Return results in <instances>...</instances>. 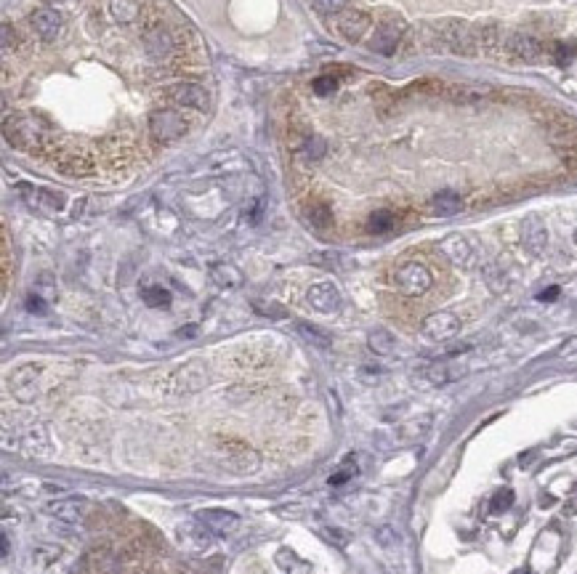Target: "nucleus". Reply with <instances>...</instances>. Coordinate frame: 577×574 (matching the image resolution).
Here are the masks:
<instances>
[{
    "label": "nucleus",
    "instance_id": "f257e3e1",
    "mask_svg": "<svg viewBox=\"0 0 577 574\" xmlns=\"http://www.w3.org/2000/svg\"><path fill=\"white\" fill-rule=\"evenodd\" d=\"M3 136H6V142H9L11 147L32 152L46 142L48 128H46V122H41L38 117L27 115V112H14V115H9L6 122H3Z\"/></svg>",
    "mask_w": 577,
    "mask_h": 574
},
{
    "label": "nucleus",
    "instance_id": "f03ea898",
    "mask_svg": "<svg viewBox=\"0 0 577 574\" xmlns=\"http://www.w3.org/2000/svg\"><path fill=\"white\" fill-rule=\"evenodd\" d=\"M436 38L452 53H460V56H474L476 53V32L466 21L447 19L442 24H436Z\"/></svg>",
    "mask_w": 577,
    "mask_h": 574
},
{
    "label": "nucleus",
    "instance_id": "7ed1b4c3",
    "mask_svg": "<svg viewBox=\"0 0 577 574\" xmlns=\"http://www.w3.org/2000/svg\"><path fill=\"white\" fill-rule=\"evenodd\" d=\"M394 285H396V290L402 292V295H407V298H420V295H425V292L431 290L434 277H431V272L425 269L423 263L407 261L394 272Z\"/></svg>",
    "mask_w": 577,
    "mask_h": 574
},
{
    "label": "nucleus",
    "instance_id": "20e7f679",
    "mask_svg": "<svg viewBox=\"0 0 577 574\" xmlns=\"http://www.w3.org/2000/svg\"><path fill=\"white\" fill-rule=\"evenodd\" d=\"M149 131L162 144L176 142L186 133V120L176 110H154L149 115Z\"/></svg>",
    "mask_w": 577,
    "mask_h": 574
},
{
    "label": "nucleus",
    "instance_id": "39448f33",
    "mask_svg": "<svg viewBox=\"0 0 577 574\" xmlns=\"http://www.w3.org/2000/svg\"><path fill=\"white\" fill-rule=\"evenodd\" d=\"M420 333L423 338L434 343H442V341H452L457 333H460V317L452 312H434L428 314L420 324Z\"/></svg>",
    "mask_w": 577,
    "mask_h": 574
},
{
    "label": "nucleus",
    "instance_id": "423d86ee",
    "mask_svg": "<svg viewBox=\"0 0 577 574\" xmlns=\"http://www.w3.org/2000/svg\"><path fill=\"white\" fill-rule=\"evenodd\" d=\"M38 381H41V367L38 364H21L11 373L9 388L19 402L30 404L38 399Z\"/></svg>",
    "mask_w": 577,
    "mask_h": 574
},
{
    "label": "nucleus",
    "instance_id": "0eeeda50",
    "mask_svg": "<svg viewBox=\"0 0 577 574\" xmlns=\"http://www.w3.org/2000/svg\"><path fill=\"white\" fill-rule=\"evenodd\" d=\"M439 253H442L452 266H457V269H471L476 258L474 245H471L463 234H450V237H445V240L439 242Z\"/></svg>",
    "mask_w": 577,
    "mask_h": 574
},
{
    "label": "nucleus",
    "instance_id": "6e6552de",
    "mask_svg": "<svg viewBox=\"0 0 577 574\" xmlns=\"http://www.w3.org/2000/svg\"><path fill=\"white\" fill-rule=\"evenodd\" d=\"M162 96L176 104V107H186V110H208V93L194 85V83H176V85H168Z\"/></svg>",
    "mask_w": 577,
    "mask_h": 574
},
{
    "label": "nucleus",
    "instance_id": "1a4fd4ad",
    "mask_svg": "<svg viewBox=\"0 0 577 574\" xmlns=\"http://www.w3.org/2000/svg\"><path fill=\"white\" fill-rule=\"evenodd\" d=\"M402 32H405V21L402 19H383L373 32V41H370V48L375 53H383V56H391L402 41Z\"/></svg>",
    "mask_w": 577,
    "mask_h": 574
},
{
    "label": "nucleus",
    "instance_id": "9d476101",
    "mask_svg": "<svg viewBox=\"0 0 577 574\" xmlns=\"http://www.w3.org/2000/svg\"><path fill=\"white\" fill-rule=\"evenodd\" d=\"M91 511V503L85 497H59L46 505V514L59 519L64 524H78L85 519V514Z\"/></svg>",
    "mask_w": 577,
    "mask_h": 574
},
{
    "label": "nucleus",
    "instance_id": "9b49d317",
    "mask_svg": "<svg viewBox=\"0 0 577 574\" xmlns=\"http://www.w3.org/2000/svg\"><path fill=\"white\" fill-rule=\"evenodd\" d=\"M306 301L319 314H335L341 309V290L333 282H317L309 287Z\"/></svg>",
    "mask_w": 577,
    "mask_h": 574
},
{
    "label": "nucleus",
    "instance_id": "f8f14e48",
    "mask_svg": "<svg viewBox=\"0 0 577 574\" xmlns=\"http://www.w3.org/2000/svg\"><path fill=\"white\" fill-rule=\"evenodd\" d=\"M522 242H524L526 253L535 255V258H540V255L546 253L548 229H546V223L540 221L537 216H526L524 218V223H522Z\"/></svg>",
    "mask_w": 577,
    "mask_h": 574
},
{
    "label": "nucleus",
    "instance_id": "ddd939ff",
    "mask_svg": "<svg viewBox=\"0 0 577 574\" xmlns=\"http://www.w3.org/2000/svg\"><path fill=\"white\" fill-rule=\"evenodd\" d=\"M173 48H176V43H173V35L162 24H154V27H149L147 30V35H144V51H147V56L154 61H162L168 59L173 53Z\"/></svg>",
    "mask_w": 577,
    "mask_h": 574
},
{
    "label": "nucleus",
    "instance_id": "4468645a",
    "mask_svg": "<svg viewBox=\"0 0 577 574\" xmlns=\"http://www.w3.org/2000/svg\"><path fill=\"white\" fill-rule=\"evenodd\" d=\"M370 16H367L365 11H356V9H346L341 11V16H338V30H341V35H344L346 41H362L367 35V30H370Z\"/></svg>",
    "mask_w": 577,
    "mask_h": 574
},
{
    "label": "nucleus",
    "instance_id": "2eb2a0df",
    "mask_svg": "<svg viewBox=\"0 0 577 574\" xmlns=\"http://www.w3.org/2000/svg\"><path fill=\"white\" fill-rule=\"evenodd\" d=\"M32 30L38 32V38L43 41H56L59 38L61 27H64V19L56 9H35L30 16Z\"/></svg>",
    "mask_w": 577,
    "mask_h": 574
},
{
    "label": "nucleus",
    "instance_id": "dca6fc26",
    "mask_svg": "<svg viewBox=\"0 0 577 574\" xmlns=\"http://www.w3.org/2000/svg\"><path fill=\"white\" fill-rule=\"evenodd\" d=\"M19 194L24 197V202L30 208H43V211H61L67 200L61 191H51V189H35L30 184H19Z\"/></svg>",
    "mask_w": 577,
    "mask_h": 574
},
{
    "label": "nucleus",
    "instance_id": "f3484780",
    "mask_svg": "<svg viewBox=\"0 0 577 574\" xmlns=\"http://www.w3.org/2000/svg\"><path fill=\"white\" fill-rule=\"evenodd\" d=\"M506 48L511 56H517V59L526 61V64L540 61V56H543V46H540V41L532 38V35H526V32H514V35L506 41Z\"/></svg>",
    "mask_w": 577,
    "mask_h": 574
},
{
    "label": "nucleus",
    "instance_id": "a211bd4d",
    "mask_svg": "<svg viewBox=\"0 0 577 574\" xmlns=\"http://www.w3.org/2000/svg\"><path fill=\"white\" fill-rule=\"evenodd\" d=\"M197 521H203L213 534H232L240 526V516L232 511H223V508H208L197 514Z\"/></svg>",
    "mask_w": 577,
    "mask_h": 574
},
{
    "label": "nucleus",
    "instance_id": "6ab92c4d",
    "mask_svg": "<svg viewBox=\"0 0 577 574\" xmlns=\"http://www.w3.org/2000/svg\"><path fill=\"white\" fill-rule=\"evenodd\" d=\"M226 465L237 474H255L258 455L245 444H226Z\"/></svg>",
    "mask_w": 577,
    "mask_h": 574
},
{
    "label": "nucleus",
    "instance_id": "aec40b11",
    "mask_svg": "<svg viewBox=\"0 0 577 574\" xmlns=\"http://www.w3.org/2000/svg\"><path fill=\"white\" fill-rule=\"evenodd\" d=\"M205 383H208V373L200 362H189L184 364L181 370L176 373V391L179 393H192V391H200Z\"/></svg>",
    "mask_w": 577,
    "mask_h": 574
},
{
    "label": "nucleus",
    "instance_id": "412c9836",
    "mask_svg": "<svg viewBox=\"0 0 577 574\" xmlns=\"http://www.w3.org/2000/svg\"><path fill=\"white\" fill-rule=\"evenodd\" d=\"M431 425H434V418H431V415H418V418H413V420H405V423L396 428V442L399 444H418L425 433L431 431Z\"/></svg>",
    "mask_w": 577,
    "mask_h": 574
},
{
    "label": "nucleus",
    "instance_id": "4be33fe9",
    "mask_svg": "<svg viewBox=\"0 0 577 574\" xmlns=\"http://www.w3.org/2000/svg\"><path fill=\"white\" fill-rule=\"evenodd\" d=\"M428 211L434 213V216H439V218H452V216H457V213L463 211V200H460L457 191L445 189V191H439V194L431 197Z\"/></svg>",
    "mask_w": 577,
    "mask_h": 574
},
{
    "label": "nucleus",
    "instance_id": "5701e85b",
    "mask_svg": "<svg viewBox=\"0 0 577 574\" xmlns=\"http://www.w3.org/2000/svg\"><path fill=\"white\" fill-rule=\"evenodd\" d=\"M211 529L203 524V521H189V524L179 526V537H181L184 545H189L194 551H203L211 545Z\"/></svg>",
    "mask_w": 577,
    "mask_h": 574
},
{
    "label": "nucleus",
    "instance_id": "b1692460",
    "mask_svg": "<svg viewBox=\"0 0 577 574\" xmlns=\"http://www.w3.org/2000/svg\"><path fill=\"white\" fill-rule=\"evenodd\" d=\"M211 280L218 285V287L232 290V287H240V285H243V272H240L237 266H232V263H213Z\"/></svg>",
    "mask_w": 577,
    "mask_h": 574
},
{
    "label": "nucleus",
    "instance_id": "393cba45",
    "mask_svg": "<svg viewBox=\"0 0 577 574\" xmlns=\"http://www.w3.org/2000/svg\"><path fill=\"white\" fill-rule=\"evenodd\" d=\"M463 373H466V367H457V364H450V362H436L425 370V378H428V383H434V386H447V383L457 381Z\"/></svg>",
    "mask_w": 577,
    "mask_h": 574
},
{
    "label": "nucleus",
    "instance_id": "a878e982",
    "mask_svg": "<svg viewBox=\"0 0 577 574\" xmlns=\"http://www.w3.org/2000/svg\"><path fill=\"white\" fill-rule=\"evenodd\" d=\"M274 561H277V566H280L285 574H312V564L304 561L301 556H295L290 548H280L277 556H274Z\"/></svg>",
    "mask_w": 577,
    "mask_h": 574
},
{
    "label": "nucleus",
    "instance_id": "bb28decb",
    "mask_svg": "<svg viewBox=\"0 0 577 574\" xmlns=\"http://www.w3.org/2000/svg\"><path fill=\"white\" fill-rule=\"evenodd\" d=\"M24 450L30 457H48V450H51V442H48V433L46 428H32L27 436H24Z\"/></svg>",
    "mask_w": 577,
    "mask_h": 574
},
{
    "label": "nucleus",
    "instance_id": "cd10ccee",
    "mask_svg": "<svg viewBox=\"0 0 577 574\" xmlns=\"http://www.w3.org/2000/svg\"><path fill=\"white\" fill-rule=\"evenodd\" d=\"M447 93L455 101H482L487 96H492V88L482 85V83H466V85H452Z\"/></svg>",
    "mask_w": 577,
    "mask_h": 574
},
{
    "label": "nucleus",
    "instance_id": "c85d7f7f",
    "mask_svg": "<svg viewBox=\"0 0 577 574\" xmlns=\"http://www.w3.org/2000/svg\"><path fill=\"white\" fill-rule=\"evenodd\" d=\"M110 14L115 16V21L131 24V21L139 19L142 6H139V0H110Z\"/></svg>",
    "mask_w": 577,
    "mask_h": 574
},
{
    "label": "nucleus",
    "instance_id": "c756f323",
    "mask_svg": "<svg viewBox=\"0 0 577 574\" xmlns=\"http://www.w3.org/2000/svg\"><path fill=\"white\" fill-rule=\"evenodd\" d=\"M367 346H370V351L378 354V356H391L396 349V341L388 330L378 327V330H373V333L367 335Z\"/></svg>",
    "mask_w": 577,
    "mask_h": 574
},
{
    "label": "nucleus",
    "instance_id": "7c9ffc66",
    "mask_svg": "<svg viewBox=\"0 0 577 574\" xmlns=\"http://www.w3.org/2000/svg\"><path fill=\"white\" fill-rule=\"evenodd\" d=\"M295 330H298V335H301L306 343H312V346H317V349H327V346H330V335L322 333V330L314 327V324L298 322L295 324Z\"/></svg>",
    "mask_w": 577,
    "mask_h": 574
},
{
    "label": "nucleus",
    "instance_id": "2f4dec72",
    "mask_svg": "<svg viewBox=\"0 0 577 574\" xmlns=\"http://www.w3.org/2000/svg\"><path fill=\"white\" fill-rule=\"evenodd\" d=\"M396 223V216L391 211H375L373 216H370V221H367V229L373 234H386L391 232Z\"/></svg>",
    "mask_w": 577,
    "mask_h": 574
},
{
    "label": "nucleus",
    "instance_id": "473e14b6",
    "mask_svg": "<svg viewBox=\"0 0 577 574\" xmlns=\"http://www.w3.org/2000/svg\"><path fill=\"white\" fill-rule=\"evenodd\" d=\"M306 218H309V223H312V226H317V229H327V226L333 223V213H330V208H327V205H322V202H314V205H309Z\"/></svg>",
    "mask_w": 577,
    "mask_h": 574
},
{
    "label": "nucleus",
    "instance_id": "72a5a7b5",
    "mask_svg": "<svg viewBox=\"0 0 577 574\" xmlns=\"http://www.w3.org/2000/svg\"><path fill=\"white\" fill-rule=\"evenodd\" d=\"M301 147H304V157L312 162L322 160L324 152H327V144H324V139H319V136H306Z\"/></svg>",
    "mask_w": 577,
    "mask_h": 574
},
{
    "label": "nucleus",
    "instance_id": "f704fd0d",
    "mask_svg": "<svg viewBox=\"0 0 577 574\" xmlns=\"http://www.w3.org/2000/svg\"><path fill=\"white\" fill-rule=\"evenodd\" d=\"M93 572L96 574H122L117 558L110 553H93Z\"/></svg>",
    "mask_w": 577,
    "mask_h": 574
},
{
    "label": "nucleus",
    "instance_id": "c9c22d12",
    "mask_svg": "<svg viewBox=\"0 0 577 574\" xmlns=\"http://www.w3.org/2000/svg\"><path fill=\"white\" fill-rule=\"evenodd\" d=\"M511 505H514V489H497L492 494V500H489V514L492 516L506 514Z\"/></svg>",
    "mask_w": 577,
    "mask_h": 574
},
{
    "label": "nucleus",
    "instance_id": "e433bc0d",
    "mask_svg": "<svg viewBox=\"0 0 577 574\" xmlns=\"http://www.w3.org/2000/svg\"><path fill=\"white\" fill-rule=\"evenodd\" d=\"M144 301H147V306H152V309H162V306H168L171 303V292L165 290V287H147L144 290Z\"/></svg>",
    "mask_w": 577,
    "mask_h": 574
},
{
    "label": "nucleus",
    "instance_id": "4c0bfd02",
    "mask_svg": "<svg viewBox=\"0 0 577 574\" xmlns=\"http://www.w3.org/2000/svg\"><path fill=\"white\" fill-rule=\"evenodd\" d=\"M485 282L489 285V290H492V292H503L508 287L506 274L500 272L497 266H487V269H485Z\"/></svg>",
    "mask_w": 577,
    "mask_h": 574
},
{
    "label": "nucleus",
    "instance_id": "58836bf2",
    "mask_svg": "<svg viewBox=\"0 0 577 574\" xmlns=\"http://www.w3.org/2000/svg\"><path fill=\"white\" fill-rule=\"evenodd\" d=\"M476 43H482L487 51H492L500 43V30H497V24H487V27H482V30L476 32Z\"/></svg>",
    "mask_w": 577,
    "mask_h": 574
},
{
    "label": "nucleus",
    "instance_id": "ea45409f",
    "mask_svg": "<svg viewBox=\"0 0 577 574\" xmlns=\"http://www.w3.org/2000/svg\"><path fill=\"white\" fill-rule=\"evenodd\" d=\"M35 292H38V295H43L46 301L56 298V282L51 280V274H41V280L35 282Z\"/></svg>",
    "mask_w": 577,
    "mask_h": 574
},
{
    "label": "nucleus",
    "instance_id": "a19ab883",
    "mask_svg": "<svg viewBox=\"0 0 577 574\" xmlns=\"http://www.w3.org/2000/svg\"><path fill=\"white\" fill-rule=\"evenodd\" d=\"M346 3L349 0H314V9L319 14H341L346 11Z\"/></svg>",
    "mask_w": 577,
    "mask_h": 574
},
{
    "label": "nucleus",
    "instance_id": "79ce46f5",
    "mask_svg": "<svg viewBox=\"0 0 577 574\" xmlns=\"http://www.w3.org/2000/svg\"><path fill=\"white\" fill-rule=\"evenodd\" d=\"M554 59H556V64H569V61L575 59V48L572 46H567V43H556L554 46Z\"/></svg>",
    "mask_w": 577,
    "mask_h": 574
},
{
    "label": "nucleus",
    "instance_id": "37998d69",
    "mask_svg": "<svg viewBox=\"0 0 577 574\" xmlns=\"http://www.w3.org/2000/svg\"><path fill=\"white\" fill-rule=\"evenodd\" d=\"M16 46H19V35L9 21H3V53H11V48H16Z\"/></svg>",
    "mask_w": 577,
    "mask_h": 574
},
{
    "label": "nucleus",
    "instance_id": "c03bdc74",
    "mask_svg": "<svg viewBox=\"0 0 577 574\" xmlns=\"http://www.w3.org/2000/svg\"><path fill=\"white\" fill-rule=\"evenodd\" d=\"M312 88H314L317 96H330L338 88V83H335V78H317Z\"/></svg>",
    "mask_w": 577,
    "mask_h": 574
},
{
    "label": "nucleus",
    "instance_id": "a18cd8bd",
    "mask_svg": "<svg viewBox=\"0 0 577 574\" xmlns=\"http://www.w3.org/2000/svg\"><path fill=\"white\" fill-rule=\"evenodd\" d=\"M24 306H27V312H32V314H46V309H48L46 298H43V295H38V292H30Z\"/></svg>",
    "mask_w": 577,
    "mask_h": 574
},
{
    "label": "nucleus",
    "instance_id": "49530a36",
    "mask_svg": "<svg viewBox=\"0 0 577 574\" xmlns=\"http://www.w3.org/2000/svg\"><path fill=\"white\" fill-rule=\"evenodd\" d=\"M324 534H327V540H330V543H335L338 548H346V545H349V534H346L344 529H335V526H330V529H324Z\"/></svg>",
    "mask_w": 577,
    "mask_h": 574
},
{
    "label": "nucleus",
    "instance_id": "de8ad7c7",
    "mask_svg": "<svg viewBox=\"0 0 577 574\" xmlns=\"http://www.w3.org/2000/svg\"><path fill=\"white\" fill-rule=\"evenodd\" d=\"M354 474H356V468H349V465H344V468H338V474L330 476V484H333V487H338V484L349 482Z\"/></svg>",
    "mask_w": 577,
    "mask_h": 574
},
{
    "label": "nucleus",
    "instance_id": "09e8293b",
    "mask_svg": "<svg viewBox=\"0 0 577 574\" xmlns=\"http://www.w3.org/2000/svg\"><path fill=\"white\" fill-rule=\"evenodd\" d=\"M255 309H258V312L263 314V317H282V309H280V306H272V303H269V306H266V303H261V301H255Z\"/></svg>",
    "mask_w": 577,
    "mask_h": 574
},
{
    "label": "nucleus",
    "instance_id": "8fccbe9b",
    "mask_svg": "<svg viewBox=\"0 0 577 574\" xmlns=\"http://www.w3.org/2000/svg\"><path fill=\"white\" fill-rule=\"evenodd\" d=\"M375 540L381 545H394L396 543V537H394V532L388 529V526H383V529H378V534H375Z\"/></svg>",
    "mask_w": 577,
    "mask_h": 574
},
{
    "label": "nucleus",
    "instance_id": "3c124183",
    "mask_svg": "<svg viewBox=\"0 0 577 574\" xmlns=\"http://www.w3.org/2000/svg\"><path fill=\"white\" fill-rule=\"evenodd\" d=\"M559 287H546V290L540 292V295H537V301H543V303H548V301H556L559 298Z\"/></svg>",
    "mask_w": 577,
    "mask_h": 574
},
{
    "label": "nucleus",
    "instance_id": "603ef678",
    "mask_svg": "<svg viewBox=\"0 0 577 574\" xmlns=\"http://www.w3.org/2000/svg\"><path fill=\"white\" fill-rule=\"evenodd\" d=\"M535 457H537V452H535V450H532V452H524V455H522V457H519V463H522V465H524V468H526V465L535 463Z\"/></svg>",
    "mask_w": 577,
    "mask_h": 574
},
{
    "label": "nucleus",
    "instance_id": "864d4df0",
    "mask_svg": "<svg viewBox=\"0 0 577 574\" xmlns=\"http://www.w3.org/2000/svg\"><path fill=\"white\" fill-rule=\"evenodd\" d=\"M48 3H67V0H48Z\"/></svg>",
    "mask_w": 577,
    "mask_h": 574
},
{
    "label": "nucleus",
    "instance_id": "5fc2aeb1",
    "mask_svg": "<svg viewBox=\"0 0 577 574\" xmlns=\"http://www.w3.org/2000/svg\"><path fill=\"white\" fill-rule=\"evenodd\" d=\"M514 574H526V572H524V569H519V572H514Z\"/></svg>",
    "mask_w": 577,
    "mask_h": 574
},
{
    "label": "nucleus",
    "instance_id": "6e6d98bb",
    "mask_svg": "<svg viewBox=\"0 0 577 574\" xmlns=\"http://www.w3.org/2000/svg\"><path fill=\"white\" fill-rule=\"evenodd\" d=\"M575 242H577V232H575Z\"/></svg>",
    "mask_w": 577,
    "mask_h": 574
}]
</instances>
